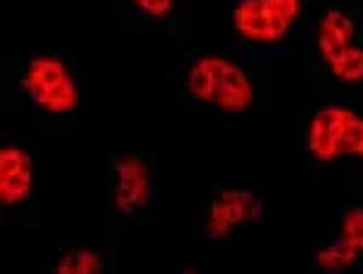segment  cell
<instances>
[{
	"label": "cell",
	"mask_w": 363,
	"mask_h": 274,
	"mask_svg": "<svg viewBox=\"0 0 363 274\" xmlns=\"http://www.w3.org/2000/svg\"><path fill=\"white\" fill-rule=\"evenodd\" d=\"M306 150L325 168H363V102L325 95L310 107L303 126Z\"/></svg>",
	"instance_id": "1"
},
{
	"label": "cell",
	"mask_w": 363,
	"mask_h": 274,
	"mask_svg": "<svg viewBox=\"0 0 363 274\" xmlns=\"http://www.w3.org/2000/svg\"><path fill=\"white\" fill-rule=\"evenodd\" d=\"M182 95L213 114H242L255 104V80L242 63L220 54L191 56L179 73Z\"/></svg>",
	"instance_id": "2"
},
{
	"label": "cell",
	"mask_w": 363,
	"mask_h": 274,
	"mask_svg": "<svg viewBox=\"0 0 363 274\" xmlns=\"http://www.w3.org/2000/svg\"><path fill=\"white\" fill-rule=\"evenodd\" d=\"M313 51L332 85H363V17L349 5L327 3L322 8L313 32Z\"/></svg>",
	"instance_id": "3"
},
{
	"label": "cell",
	"mask_w": 363,
	"mask_h": 274,
	"mask_svg": "<svg viewBox=\"0 0 363 274\" xmlns=\"http://www.w3.org/2000/svg\"><path fill=\"white\" fill-rule=\"evenodd\" d=\"M17 87L29 107L46 116L75 114L80 107V87L75 71L63 56H27L17 75Z\"/></svg>",
	"instance_id": "4"
},
{
	"label": "cell",
	"mask_w": 363,
	"mask_h": 274,
	"mask_svg": "<svg viewBox=\"0 0 363 274\" xmlns=\"http://www.w3.org/2000/svg\"><path fill=\"white\" fill-rule=\"evenodd\" d=\"M306 0H235L230 25L238 44L247 51H272L294 34Z\"/></svg>",
	"instance_id": "5"
},
{
	"label": "cell",
	"mask_w": 363,
	"mask_h": 274,
	"mask_svg": "<svg viewBox=\"0 0 363 274\" xmlns=\"http://www.w3.org/2000/svg\"><path fill=\"white\" fill-rule=\"evenodd\" d=\"M153 165L138 153H119L109 158V197L116 214L136 221L155 204Z\"/></svg>",
	"instance_id": "6"
},
{
	"label": "cell",
	"mask_w": 363,
	"mask_h": 274,
	"mask_svg": "<svg viewBox=\"0 0 363 274\" xmlns=\"http://www.w3.org/2000/svg\"><path fill=\"white\" fill-rule=\"evenodd\" d=\"M264 219V202L252 190H223L203 204L199 233L206 243H225Z\"/></svg>",
	"instance_id": "7"
},
{
	"label": "cell",
	"mask_w": 363,
	"mask_h": 274,
	"mask_svg": "<svg viewBox=\"0 0 363 274\" xmlns=\"http://www.w3.org/2000/svg\"><path fill=\"white\" fill-rule=\"evenodd\" d=\"M310 267L339 274L363 267V204H347L337 214V229L330 243L313 250Z\"/></svg>",
	"instance_id": "8"
},
{
	"label": "cell",
	"mask_w": 363,
	"mask_h": 274,
	"mask_svg": "<svg viewBox=\"0 0 363 274\" xmlns=\"http://www.w3.org/2000/svg\"><path fill=\"white\" fill-rule=\"evenodd\" d=\"M37 185V155L20 141L5 138L0 146V207L5 212L29 202Z\"/></svg>",
	"instance_id": "9"
},
{
	"label": "cell",
	"mask_w": 363,
	"mask_h": 274,
	"mask_svg": "<svg viewBox=\"0 0 363 274\" xmlns=\"http://www.w3.org/2000/svg\"><path fill=\"white\" fill-rule=\"evenodd\" d=\"M107 270V258L90 248H68L51 262L56 274H99Z\"/></svg>",
	"instance_id": "10"
},
{
	"label": "cell",
	"mask_w": 363,
	"mask_h": 274,
	"mask_svg": "<svg viewBox=\"0 0 363 274\" xmlns=\"http://www.w3.org/2000/svg\"><path fill=\"white\" fill-rule=\"evenodd\" d=\"M136 15L150 22H167L172 20L177 10V0H124Z\"/></svg>",
	"instance_id": "11"
}]
</instances>
